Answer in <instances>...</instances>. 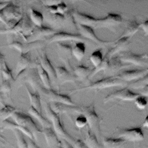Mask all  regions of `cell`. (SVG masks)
Masks as SVG:
<instances>
[{
	"instance_id": "cell-26",
	"label": "cell",
	"mask_w": 148,
	"mask_h": 148,
	"mask_svg": "<svg viewBox=\"0 0 148 148\" xmlns=\"http://www.w3.org/2000/svg\"><path fill=\"white\" fill-rule=\"evenodd\" d=\"M140 27V24L136 20H129L127 24V27L123 33L119 38H131L134 34H135Z\"/></svg>"
},
{
	"instance_id": "cell-9",
	"label": "cell",
	"mask_w": 148,
	"mask_h": 148,
	"mask_svg": "<svg viewBox=\"0 0 148 148\" xmlns=\"http://www.w3.org/2000/svg\"><path fill=\"white\" fill-rule=\"evenodd\" d=\"M74 21L76 24L89 26L91 28H101L102 18H95L86 14L73 10L71 13Z\"/></svg>"
},
{
	"instance_id": "cell-19",
	"label": "cell",
	"mask_w": 148,
	"mask_h": 148,
	"mask_svg": "<svg viewBox=\"0 0 148 148\" xmlns=\"http://www.w3.org/2000/svg\"><path fill=\"white\" fill-rule=\"evenodd\" d=\"M58 54L60 58L64 63L68 66L69 69H72L70 65V60L72 58V47L71 45L62 43H57Z\"/></svg>"
},
{
	"instance_id": "cell-59",
	"label": "cell",
	"mask_w": 148,
	"mask_h": 148,
	"mask_svg": "<svg viewBox=\"0 0 148 148\" xmlns=\"http://www.w3.org/2000/svg\"><path fill=\"white\" fill-rule=\"evenodd\" d=\"M147 65H148V63H147Z\"/></svg>"
},
{
	"instance_id": "cell-37",
	"label": "cell",
	"mask_w": 148,
	"mask_h": 148,
	"mask_svg": "<svg viewBox=\"0 0 148 148\" xmlns=\"http://www.w3.org/2000/svg\"><path fill=\"white\" fill-rule=\"evenodd\" d=\"M86 45L84 42H77L72 47V54L76 59L80 61L84 56Z\"/></svg>"
},
{
	"instance_id": "cell-17",
	"label": "cell",
	"mask_w": 148,
	"mask_h": 148,
	"mask_svg": "<svg viewBox=\"0 0 148 148\" xmlns=\"http://www.w3.org/2000/svg\"><path fill=\"white\" fill-rule=\"evenodd\" d=\"M38 53V59L39 63L42 67V68L49 75L50 80H55L57 79L56 72L55 68L53 66L51 62H50L45 50L43 49H41L40 52Z\"/></svg>"
},
{
	"instance_id": "cell-31",
	"label": "cell",
	"mask_w": 148,
	"mask_h": 148,
	"mask_svg": "<svg viewBox=\"0 0 148 148\" xmlns=\"http://www.w3.org/2000/svg\"><path fill=\"white\" fill-rule=\"evenodd\" d=\"M111 57L110 54V51L109 50L108 51V52L105 54L104 57H103V60L102 61V62H101V64L97 67L94 68V69H92V72L90 74V75L88 77V79H91L92 77H93L97 73H98L99 72L101 71H106L108 69L109 67V60L110 58Z\"/></svg>"
},
{
	"instance_id": "cell-51",
	"label": "cell",
	"mask_w": 148,
	"mask_h": 148,
	"mask_svg": "<svg viewBox=\"0 0 148 148\" xmlns=\"http://www.w3.org/2000/svg\"><path fill=\"white\" fill-rule=\"evenodd\" d=\"M62 148H74L73 145L65 139H61Z\"/></svg>"
},
{
	"instance_id": "cell-30",
	"label": "cell",
	"mask_w": 148,
	"mask_h": 148,
	"mask_svg": "<svg viewBox=\"0 0 148 148\" xmlns=\"http://www.w3.org/2000/svg\"><path fill=\"white\" fill-rule=\"evenodd\" d=\"M1 58H0V66H1V72L2 73L3 80H12L14 81L15 79H14L12 71L9 68L8 66L7 65L5 60V57L1 53Z\"/></svg>"
},
{
	"instance_id": "cell-1",
	"label": "cell",
	"mask_w": 148,
	"mask_h": 148,
	"mask_svg": "<svg viewBox=\"0 0 148 148\" xmlns=\"http://www.w3.org/2000/svg\"><path fill=\"white\" fill-rule=\"evenodd\" d=\"M73 113L84 115L87 119L90 130L96 135L98 139L101 137V119L95 112L94 103L86 106H75Z\"/></svg>"
},
{
	"instance_id": "cell-54",
	"label": "cell",
	"mask_w": 148,
	"mask_h": 148,
	"mask_svg": "<svg viewBox=\"0 0 148 148\" xmlns=\"http://www.w3.org/2000/svg\"><path fill=\"white\" fill-rule=\"evenodd\" d=\"M27 143H28V148H40L38 145L34 141L33 139H31L30 138L28 139L27 140Z\"/></svg>"
},
{
	"instance_id": "cell-36",
	"label": "cell",
	"mask_w": 148,
	"mask_h": 148,
	"mask_svg": "<svg viewBox=\"0 0 148 148\" xmlns=\"http://www.w3.org/2000/svg\"><path fill=\"white\" fill-rule=\"evenodd\" d=\"M75 107V105H69L61 103H54L51 105L52 110L58 114L62 113H73Z\"/></svg>"
},
{
	"instance_id": "cell-5",
	"label": "cell",
	"mask_w": 148,
	"mask_h": 148,
	"mask_svg": "<svg viewBox=\"0 0 148 148\" xmlns=\"http://www.w3.org/2000/svg\"><path fill=\"white\" fill-rule=\"evenodd\" d=\"M15 123L29 130L33 134L35 140H37L38 134H42V130L39 128L32 118L20 112H16L12 116Z\"/></svg>"
},
{
	"instance_id": "cell-18",
	"label": "cell",
	"mask_w": 148,
	"mask_h": 148,
	"mask_svg": "<svg viewBox=\"0 0 148 148\" xmlns=\"http://www.w3.org/2000/svg\"><path fill=\"white\" fill-rule=\"evenodd\" d=\"M39 62L35 64L31 59L30 53H21L19 56L16 67V75L29 68H36Z\"/></svg>"
},
{
	"instance_id": "cell-7",
	"label": "cell",
	"mask_w": 148,
	"mask_h": 148,
	"mask_svg": "<svg viewBox=\"0 0 148 148\" xmlns=\"http://www.w3.org/2000/svg\"><path fill=\"white\" fill-rule=\"evenodd\" d=\"M125 85H127L126 82L121 80L117 76H112L98 80L87 87L78 89L76 91L83 89L102 90L115 86H124Z\"/></svg>"
},
{
	"instance_id": "cell-58",
	"label": "cell",
	"mask_w": 148,
	"mask_h": 148,
	"mask_svg": "<svg viewBox=\"0 0 148 148\" xmlns=\"http://www.w3.org/2000/svg\"><path fill=\"white\" fill-rule=\"evenodd\" d=\"M145 57H147V58H148V54H147V55H146V56H145Z\"/></svg>"
},
{
	"instance_id": "cell-27",
	"label": "cell",
	"mask_w": 148,
	"mask_h": 148,
	"mask_svg": "<svg viewBox=\"0 0 148 148\" xmlns=\"http://www.w3.org/2000/svg\"><path fill=\"white\" fill-rule=\"evenodd\" d=\"M127 141L120 138H104L102 139L103 148H123Z\"/></svg>"
},
{
	"instance_id": "cell-28",
	"label": "cell",
	"mask_w": 148,
	"mask_h": 148,
	"mask_svg": "<svg viewBox=\"0 0 148 148\" xmlns=\"http://www.w3.org/2000/svg\"><path fill=\"white\" fill-rule=\"evenodd\" d=\"M65 15L59 13L51 14L49 12L46 14V20L52 26L58 28L61 27L65 21Z\"/></svg>"
},
{
	"instance_id": "cell-13",
	"label": "cell",
	"mask_w": 148,
	"mask_h": 148,
	"mask_svg": "<svg viewBox=\"0 0 148 148\" xmlns=\"http://www.w3.org/2000/svg\"><path fill=\"white\" fill-rule=\"evenodd\" d=\"M125 141L139 142L144 139V135L140 127L122 129L118 132V137Z\"/></svg>"
},
{
	"instance_id": "cell-40",
	"label": "cell",
	"mask_w": 148,
	"mask_h": 148,
	"mask_svg": "<svg viewBox=\"0 0 148 148\" xmlns=\"http://www.w3.org/2000/svg\"><path fill=\"white\" fill-rule=\"evenodd\" d=\"M17 112L16 109L10 105H6L1 109L0 119L1 122L7 120L9 117H12Z\"/></svg>"
},
{
	"instance_id": "cell-44",
	"label": "cell",
	"mask_w": 148,
	"mask_h": 148,
	"mask_svg": "<svg viewBox=\"0 0 148 148\" xmlns=\"http://www.w3.org/2000/svg\"><path fill=\"white\" fill-rule=\"evenodd\" d=\"M136 106L139 109H144L147 105V97L142 95H139L134 101Z\"/></svg>"
},
{
	"instance_id": "cell-56",
	"label": "cell",
	"mask_w": 148,
	"mask_h": 148,
	"mask_svg": "<svg viewBox=\"0 0 148 148\" xmlns=\"http://www.w3.org/2000/svg\"><path fill=\"white\" fill-rule=\"evenodd\" d=\"M10 2L9 1H0V10L3 9L4 8H5L7 5H8L9 4Z\"/></svg>"
},
{
	"instance_id": "cell-4",
	"label": "cell",
	"mask_w": 148,
	"mask_h": 148,
	"mask_svg": "<svg viewBox=\"0 0 148 148\" xmlns=\"http://www.w3.org/2000/svg\"><path fill=\"white\" fill-rule=\"evenodd\" d=\"M35 27L32 24V22L27 16H24L16 24V25L11 29H1L0 33L2 34H20L25 40L31 34Z\"/></svg>"
},
{
	"instance_id": "cell-29",
	"label": "cell",
	"mask_w": 148,
	"mask_h": 148,
	"mask_svg": "<svg viewBox=\"0 0 148 148\" xmlns=\"http://www.w3.org/2000/svg\"><path fill=\"white\" fill-rule=\"evenodd\" d=\"M28 113L34 117L35 119H36L39 123L41 124L42 126V128H52V124L51 123V121L49 120L46 119L45 118L41 113H40L38 110H36L34 108H33L32 106H31L28 110Z\"/></svg>"
},
{
	"instance_id": "cell-3",
	"label": "cell",
	"mask_w": 148,
	"mask_h": 148,
	"mask_svg": "<svg viewBox=\"0 0 148 148\" xmlns=\"http://www.w3.org/2000/svg\"><path fill=\"white\" fill-rule=\"evenodd\" d=\"M40 79L36 68H29L23 71L16 75L14 82L18 85L23 83H27L33 88L35 92H37L40 84Z\"/></svg>"
},
{
	"instance_id": "cell-22",
	"label": "cell",
	"mask_w": 148,
	"mask_h": 148,
	"mask_svg": "<svg viewBox=\"0 0 148 148\" xmlns=\"http://www.w3.org/2000/svg\"><path fill=\"white\" fill-rule=\"evenodd\" d=\"M123 22L122 17L119 14L108 13V15L102 18L101 28H113Z\"/></svg>"
},
{
	"instance_id": "cell-48",
	"label": "cell",
	"mask_w": 148,
	"mask_h": 148,
	"mask_svg": "<svg viewBox=\"0 0 148 148\" xmlns=\"http://www.w3.org/2000/svg\"><path fill=\"white\" fill-rule=\"evenodd\" d=\"M57 8L58 13L62 15H65V14L68 11V7L63 1H62L59 4H58L57 5Z\"/></svg>"
},
{
	"instance_id": "cell-12",
	"label": "cell",
	"mask_w": 148,
	"mask_h": 148,
	"mask_svg": "<svg viewBox=\"0 0 148 148\" xmlns=\"http://www.w3.org/2000/svg\"><path fill=\"white\" fill-rule=\"evenodd\" d=\"M56 33H57L56 31L51 28L46 27L43 25L42 27L35 26V28L31 34L27 38L25 42L42 40L45 38L46 39Z\"/></svg>"
},
{
	"instance_id": "cell-45",
	"label": "cell",
	"mask_w": 148,
	"mask_h": 148,
	"mask_svg": "<svg viewBox=\"0 0 148 148\" xmlns=\"http://www.w3.org/2000/svg\"><path fill=\"white\" fill-rule=\"evenodd\" d=\"M12 87L10 81L2 80L1 83V92L4 95L8 97L11 92Z\"/></svg>"
},
{
	"instance_id": "cell-6",
	"label": "cell",
	"mask_w": 148,
	"mask_h": 148,
	"mask_svg": "<svg viewBox=\"0 0 148 148\" xmlns=\"http://www.w3.org/2000/svg\"><path fill=\"white\" fill-rule=\"evenodd\" d=\"M23 17L20 8L12 2L0 10V20L6 25L11 21L18 22Z\"/></svg>"
},
{
	"instance_id": "cell-16",
	"label": "cell",
	"mask_w": 148,
	"mask_h": 148,
	"mask_svg": "<svg viewBox=\"0 0 148 148\" xmlns=\"http://www.w3.org/2000/svg\"><path fill=\"white\" fill-rule=\"evenodd\" d=\"M148 73V68L142 69H134L125 71L116 75L121 80L128 82H134L138 80Z\"/></svg>"
},
{
	"instance_id": "cell-41",
	"label": "cell",
	"mask_w": 148,
	"mask_h": 148,
	"mask_svg": "<svg viewBox=\"0 0 148 148\" xmlns=\"http://www.w3.org/2000/svg\"><path fill=\"white\" fill-rule=\"evenodd\" d=\"M103 57L101 50H97L91 54L90 60L94 66V68H96L101 64L103 60Z\"/></svg>"
},
{
	"instance_id": "cell-14",
	"label": "cell",
	"mask_w": 148,
	"mask_h": 148,
	"mask_svg": "<svg viewBox=\"0 0 148 148\" xmlns=\"http://www.w3.org/2000/svg\"><path fill=\"white\" fill-rule=\"evenodd\" d=\"M80 35L87 40H90L99 46H105L112 43L109 41H105L99 39L94 33V29L89 26L77 24Z\"/></svg>"
},
{
	"instance_id": "cell-42",
	"label": "cell",
	"mask_w": 148,
	"mask_h": 148,
	"mask_svg": "<svg viewBox=\"0 0 148 148\" xmlns=\"http://www.w3.org/2000/svg\"><path fill=\"white\" fill-rule=\"evenodd\" d=\"M147 85H148V73L141 79L131 82L128 85V87L131 88L139 90Z\"/></svg>"
},
{
	"instance_id": "cell-23",
	"label": "cell",
	"mask_w": 148,
	"mask_h": 148,
	"mask_svg": "<svg viewBox=\"0 0 148 148\" xmlns=\"http://www.w3.org/2000/svg\"><path fill=\"white\" fill-rule=\"evenodd\" d=\"M129 66V65H124L122 63L119 56H113L110 58L109 67L106 72L110 74L113 75L117 73L121 69L128 67Z\"/></svg>"
},
{
	"instance_id": "cell-35",
	"label": "cell",
	"mask_w": 148,
	"mask_h": 148,
	"mask_svg": "<svg viewBox=\"0 0 148 148\" xmlns=\"http://www.w3.org/2000/svg\"><path fill=\"white\" fill-rule=\"evenodd\" d=\"M26 90L29 98L31 106H32L36 110H38L40 113H41L42 107H41V102H40V97L39 94L37 92H35L34 93L31 92L27 86H26Z\"/></svg>"
},
{
	"instance_id": "cell-33",
	"label": "cell",
	"mask_w": 148,
	"mask_h": 148,
	"mask_svg": "<svg viewBox=\"0 0 148 148\" xmlns=\"http://www.w3.org/2000/svg\"><path fill=\"white\" fill-rule=\"evenodd\" d=\"M92 72V69L84 65H78L73 69V73L77 79L83 80L88 78Z\"/></svg>"
},
{
	"instance_id": "cell-47",
	"label": "cell",
	"mask_w": 148,
	"mask_h": 148,
	"mask_svg": "<svg viewBox=\"0 0 148 148\" xmlns=\"http://www.w3.org/2000/svg\"><path fill=\"white\" fill-rule=\"evenodd\" d=\"M22 46H23V43H21L19 41H13L12 42L10 43L8 46L10 47V48H14L18 50L20 54L22 53Z\"/></svg>"
},
{
	"instance_id": "cell-38",
	"label": "cell",
	"mask_w": 148,
	"mask_h": 148,
	"mask_svg": "<svg viewBox=\"0 0 148 148\" xmlns=\"http://www.w3.org/2000/svg\"><path fill=\"white\" fill-rule=\"evenodd\" d=\"M36 68L38 69L40 79L44 86V87H45L47 89H51L50 84V78L47 73L42 68L40 63H39V64L36 66Z\"/></svg>"
},
{
	"instance_id": "cell-50",
	"label": "cell",
	"mask_w": 148,
	"mask_h": 148,
	"mask_svg": "<svg viewBox=\"0 0 148 148\" xmlns=\"http://www.w3.org/2000/svg\"><path fill=\"white\" fill-rule=\"evenodd\" d=\"M61 1H42L41 2L43 3L45 6H55L61 2Z\"/></svg>"
},
{
	"instance_id": "cell-11",
	"label": "cell",
	"mask_w": 148,
	"mask_h": 148,
	"mask_svg": "<svg viewBox=\"0 0 148 148\" xmlns=\"http://www.w3.org/2000/svg\"><path fill=\"white\" fill-rule=\"evenodd\" d=\"M88 40L83 38L80 34H72L64 32H58L49 37L45 41L46 43H51L53 42L60 43L64 41H70V42H87Z\"/></svg>"
},
{
	"instance_id": "cell-53",
	"label": "cell",
	"mask_w": 148,
	"mask_h": 148,
	"mask_svg": "<svg viewBox=\"0 0 148 148\" xmlns=\"http://www.w3.org/2000/svg\"><path fill=\"white\" fill-rule=\"evenodd\" d=\"M45 9L47 10L49 13L51 14H57L58 13L57 5L55 6H45Z\"/></svg>"
},
{
	"instance_id": "cell-55",
	"label": "cell",
	"mask_w": 148,
	"mask_h": 148,
	"mask_svg": "<svg viewBox=\"0 0 148 148\" xmlns=\"http://www.w3.org/2000/svg\"><path fill=\"white\" fill-rule=\"evenodd\" d=\"M139 94L145 97H148V85L144 86L143 88L139 90Z\"/></svg>"
},
{
	"instance_id": "cell-10",
	"label": "cell",
	"mask_w": 148,
	"mask_h": 148,
	"mask_svg": "<svg viewBox=\"0 0 148 148\" xmlns=\"http://www.w3.org/2000/svg\"><path fill=\"white\" fill-rule=\"evenodd\" d=\"M139 95V93L134 92L131 91L128 88L125 87L108 94L105 97L103 101L105 103H107L109 101L114 99H120L125 101H134Z\"/></svg>"
},
{
	"instance_id": "cell-2",
	"label": "cell",
	"mask_w": 148,
	"mask_h": 148,
	"mask_svg": "<svg viewBox=\"0 0 148 148\" xmlns=\"http://www.w3.org/2000/svg\"><path fill=\"white\" fill-rule=\"evenodd\" d=\"M45 111L48 119L51 123L54 131L58 136L61 139H65L73 144L75 139H74V138L65 131L61 123L58 114L52 110L50 103H47L46 104L45 106Z\"/></svg>"
},
{
	"instance_id": "cell-49",
	"label": "cell",
	"mask_w": 148,
	"mask_h": 148,
	"mask_svg": "<svg viewBox=\"0 0 148 148\" xmlns=\"http://www.w3.org/2000/svg\"><path fill=\"white\" fill-rule=\"evenodd\" d=\"M72 145L74 148H88L84 142L80 139H75Z\"/></svg>"
},
{
	"instance_id": "cell-57",
	"label": "cell",
	"mask_w": 148,
	"mask_h": 148,
	"mask_svg": "<svg viewBox=\"0 0 148 148\" xmlns=\"http://www.w3.org/2000/svg\"><path fill=\"white\" fill-rule=\"evenodd\" d=\"M142 126L143 127H146L148 128V114H147V116H146V117L144 119L143 123L142 124Z\"/></svg>"
},
{
	"instance_id": "cell-39",
	"label": "cell",
	"mask_w": 148,
	"mask_h": 148,
	"mask_svg": "<svg viewBox=\"0 0 148 148\" xmlns=\"http://www.w3.org/2000/svg\"><path fill=\"white\" fill-rule=\"evenodd\" d=\"M30 20L36 27H42L44 20L43 14L33 8L30 9Z\"/></svg>"
},
{
	"instance_id": "cell-32",
	"label": "cell",
	"mask_w": 148,
	"mask_h": 148,
	"mask_svg": "<svg viewBox=\"0 0 148 148\" xmlns=\"http://www.w3.org/2000/svg\"><path fill=\"white\" fill-rule=\"evenodd\" d=\"M46 42L45 40H36L31 42H25L23 43L22 46V53H29L31 50L34 49H43L45 46Z\"/></svg>"
},
{
	"instance_id": "cell-46",
	"label": "cell",
	"mask_w": 148,
	"mask_h": 148,
	"mask_svg": "<svg viewBox=\"0 0 148 148\" xmlns=\"http://www.w3.org/2000/svg\"><path fill=\"white\" fill-rule=\"evenodd\" d=\"M88 124L87 118L82 114H80L75 120V125L78 128H83Z\"/></svg>"
},
{
	"instance_id": "cell-34",
	"label": "cell",
	"mask_w": 148,
	"mask_h": 148,
	"mask_svg": "<svg viewBox=\"0 0 148 148\" xmlns=\"http://www.w3.org/2000/svg\"><path fill=\"white\" fill-rule=\"evenodd\" d=\"M83 142L88 148H101L97 136L90 130L87 131L86 137Z\"/></svg>"
},
{
	"instance_id": "cell-8",
	"label": "cell",
	"mask_w": 148,
	"mask_h": 148,
	"mask_svg": "<svg viewBox=\"0 0 148 148\" xmlns=\"http://www.w3.org/2000/svg\"><path fill=\"white\" fill-rule=\"evenodd\" d=\"M38 91H39L50 102H53L54 103H61L69 105H75L69 96L58 94L52 89H47L40 86L39 87Z\"/></svg>"
},
{
	"instance_id": "cell-60",
	"label": "cell",
	"mask_w": 148,
	"mask_h": 148,
	"mask_svg": "<svg viewBox=\"0 0 148 148\" xmlns=\"http://www.w3.org/2000/svg\"><path fill=\"white\" fill-rule=\"evenodd\" d=\"M61 148H62V147H61Z\"/></svg>"
},
{
	"instance_id": "cell-21",
	"label": "cell",
	"mask_w": 148,
	"mask_h": 148,
	"mask_svg": "<svg viewBox=\"0 0 148 148\" xmlns=\"http://www.w3.org/2000/svg\"><path fill=\"white\" fill-rule=\"evenodd\" d=\"M47 145L50 147H61V141L52 128H44L42 130Z\"/></svg>"
},
{
	"instance_id": "cell-43",
	"label": "cell",
	"mask_w": 148,
	"mask_h": 148,
	"mask_svg": "<svg viewBox=\"0 0 148 148\" xmlns=\"http://www.w3.org/2000/svg\"><path fill=\"white\" fill-rule=\"evenodd\" d=\"M12 131H13L16 136L18 148H28L27 141H26L24 139V137L23 135V133L16 129Z\"/></svg>"
},
{
	"instance_id": "cell-52",
	"label": "cell",
	"mask_w": 148,
	"mask_h": 148,
	"mask_svg": "<svg viewBox=\"0 0 148 148\" xmlns=\"http://www.w3.org/2000/svg\"><path fill=\"white\" fill-rule=\"evenodd\" d=\"M140 27L143 29L145 35L147 36L148 35V19L140 24Z\"/></svg>"
},
{
	"instance_id": "cell-25",
	"label": "cell",
	"mask_w": 148,
	"mask_h": 148,
	"mask_svg": "<svg viewBox=\"0 0 148 148\" xmlns=\"http://www.w3.org/2000/svg\"><path fill=\"white\" fill-rule=\"evenodd\" d=\"M130 38H119L114 42L113 47L109 50L111 57L115 54L125 50L130 44Z\"/></svg>"
},
{
	"instance_id": "cell-15",
	"label": "cell",
	"mask_w": 148,
	"mask_h": 148,
	"mask_svg": "<svg viewBox=\"0 0 148 148\" xmlns=\"http://www.w3.org/2000/svg\"><path fill=\"white\" fill-rule=\"evenodd\" d=\"M119 57L123 62L132 64L134 65L144 66L147 64L143 58H145L144 54H137L131 51H122L120 53Z\"/></svg>"
},
{
	"instance_id": "cell-24",
	"label": "cell",
	"mask_w": 148,
	"mask_h": 148,
	"mask_svg": "<svg viewBox=\"0 0 148 148\" xmlns=\"http://www.w3.org/2000/svg\"><path fill=\"white\" fill-rule=\"evenodd\" d=\"M1 123H2V128H3V129L11 130L16 129V130H18L20 131L21 132H22L24 134H25L29 138L33 139V140L35 139L34 136L33 134H32V132L29 130H28V129H27L26 128H25L23 126L18 125L16 123H13L10 121H8V120L6 121H4L3 122H1Z\"/></svg>"
},
{
	"instance_id": "cell-20",
	"label": "cell",
	"mask_w": 148,
	"mask_h": 148,
	"mask_svg": "<svg viewBox=\"0 0 148 148\" xmlns=\"http://www.w3.org/2000/svg\"><path fill=\"white\" fill-rule=\"evenodd\" d=\"M57 79L60 84L68 82H75L77 78L75 74L71 73L68 69L63 66H56Z\"/></svg>"
}]
</instances>
